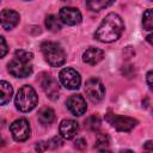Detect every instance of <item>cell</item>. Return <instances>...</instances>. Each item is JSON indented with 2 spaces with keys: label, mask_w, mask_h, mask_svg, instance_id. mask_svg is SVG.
Returning <instances> with one entry per match:
<instances>
[{
  "label": "cell",
  "mask_w": 153,
  "mask_h": 153,
  "mask_svg": "<svg viewBox=\"0 0 153 153\" xmlns=\"http://www.w3.org/2000/svg\"><path fill=\"white\" fill-rule=\"evenodd\" d=\"M61 84L68 90H76L80 87L81 78L80 74L73 68H63L59 74Z\"/></svg>",
  "instance_id": "cell-7"
},
{
  "label": "cell",
  "mask_w": 153,
  "mask_h": 153,
  "mask_svg": "<svg viewBox=\"0 0 153 153\" xmlns=\"http://www.w3.org/2000/svg\"><path fill=\"white\" fill-rule=\"evenodd\" d=\"M10 130L12 137L18 142H23L27 140L30 136V124L25 118H18L13 121L12 124L10 126Z\"/></svg>",
  "instance_id": "cell-6"
},
{
  "label": "cell",
  "mask_w": 153,
  "mask_h": 153,
  "mask_svg": "<svg viewBox=\"0 0 153 153\" xmlns=\"http://www.w3.org/2000/svg\"><path fill=\"white\" fill-rule=\"evenodd\" d=\"M0 90H1V96H0V104L1 105H5L7 104L11 98H12V94H13V88L11 86V84H8L7 81L2 80L0 82Z\"/></svg>",
  "instance_id": "cell-17"
},
{
  "label": "cell",
  "mask_w": 153,
  "mask_h": 153,
  "mask_svg": "<svg viewBox=\"0 0 153 153\" xmlns=\"http://www.w3.org/2000/svg\"><path fill=\"white\" fill-rule=\"evenodd\" d=\"M142 26L145 30H153V8L146 10L142 16Z\"/></svg>",
  "instance_id": "cell-20"
},
{
  "label": "cell",
  "mask_w": 153,
  "mask_h": 153,
  "mask_svg": "<svg viewBox=\"0 0 153 153\" xmlns=\"http://www.w3.org/2000/svg\"><path fill=\"white\" fill-rule=\"evenodd\" d=\"M37 117H38V121L43 126H49L54 122L55 120V112L49 106H43L39 109L38 114H37Z\"/></svg>",
  "instance_id": "cell-15"
},
{
  "label": "cell",
  "mask_w": 153,
  "mask_h": 153,
  "mask_svg": "<svg viewBox=\"0 0 153 153\" xmlns=\"http://www.w3.org/2000/svg\"><path fill=\"white\" fill-rule=\"evenodd\" d=\"M124 30V23L117 13H109L102 20L100 25L94 32V38L103 43H110L118 39Z\"/></svg>",
  "instance_id": "cell-1"
},
{
  "label": "cell",
  "mask_w": 153,
  "mask_h": 153,
  "mask_svg": "<svg viewBox=\"0 0 153 153\" xmlns=\"http://www.w3.org/2000/svg\"><path fill=\"white\" fill-rule=\"evenodd\" d=\"M105 120L109 124H111L112 128H115L118 131H130L137 124V121L133 117L121 116V115H116L111 112H109L105 116Z\"/></svg>",
  "instance_id": "cell-4"
},
{
  "label": "cell",
  "mask_w": 153,
  "mask_h": 153,
  "mask_svg": "<svg viewBox=\"0 0 153 153\" xmlns=\"http://www.w3.org/2000/svg\"><path fill=\"white\" fill-rule=\"evenodd\" d=\"M146 41H147L149 44H152V45H153V32H152V33H149V35L146 37Z\"/></svg>",
  "instance_id": "cell-29"
},
{
  "label": "cell",
  "mask_w": 153,
  "mask_h": 153,
  "mask_svg": "<svg viewBox=\"0 0 153 153\" xmlns=\"http://www.w3.org/2000/svg\"><path fill=\"white\" fill-rule=\"evenodd\" d=\"M48 148H49L48 141H41V142H37V145H36V151H38V152H44Z\"/></svg>",
  "instance_id": "cell-25"
},
{
  "label": "cell",
  "mask_w": 153,
  "mask_h": 153,
  "mask_svg": "<svg viewBox=\"0 0 153 153\" xmlns=\"http://www.w3.org/2000/svg\"><path fill=\"white\" fill-rule=\"evenodd\" d=\"M0 43H1V53H0V56L4 57L7 53V44H6V41H5V37L1 36L0 37Z\"/></svg>",
  "instance_id": "cell-26"
},
{
  "label": "cell",
  "mask_w": 153,
  "mask_h": 153,
  "mask_svg": "<svg viewBox=\"0 0 153 153\" xmlns=\"http://www.w3.org/2000/svg\"><path fill=\"white\" fill-rule=\"evenodd\" d=\"M0 19H1V26L5 30H11L14 26H17V24L19 23L20 16L18 12L13 11V10H2L1 14H0Z\"/></svg>",
  "instance_id": "cell-13"
},
{
  "label": "cell",
  "mask_w": 153,
  "mask_h": 153,
  "mask_svg": "<svg viewBox=\"0 0 153 153\" xmlns=\"http://www.w3.org/2000/svg\"><path fill=\"white\" fill-rule=\"evenodd\" d=\"M59 18L67 25H76L82 19L80 11L74 7H62L59 12Z\"/></svg>",
  "instance_id": "cell-10"
},
{
  "label": "cell",
  "mask_w": 153,
  "mask_h": 153,
  "mask_svg": "<svg viewBox=\"0 0 153 153\" xmlns=\"http://www.w3.org/2000/svg\"><path fill=\"white\" fill-rule=\"evenodd\" d=\"M85 127H87L90 130H93V131L98 130L99 127H100V120H99V117L96 116V115L88 117V118L85 121Z\"/></svg>",
  "instance_id": "cell-22"
},
{
  "label": "cell",
  "mask_w": 153,
  "mask_h": 153,
  "mask_svg": "<svg viewBox=\"0 0 153 153\" xmlns=\"http://www.w3.org/2000/svg\"><path fill=\"white\" fill-rule=\"evenodd\" d=\"M38 103V97L35 88L30 85H24L17 92L14 104L16 108L22 112H29L36 108Z\"/></svg>",
  "instance_id": "cell-2"
},
{
  "label": "cell",
  "mask_w": 153,
  "mask_h": 153,
  "mask_svg": "<svg viewBox=\"0 0 153 153\" xmlns=\"http://www.w3.org/2000/svg\"><path fill=\"white\" fill-rule=\"evenodd\" d=\"M67 109L74 115V116H82L86 112V102L81 94H73L71 96L66 102Z\"/></svg>",
  "instance_id": "cell-9"
},
{
  "label": "cell",
  "mask_w": 153,
  "mask_h": 153,
  "mask_svg": "<svg viewBox=\"0 0 153 153\" xmlns=\"http://www.w3.org/2000/svg\"><path fill=\"white\" fill-rule=\"evenodd\" d=\"M85 1H86V6L88 10L93 12H98V11H102L111 6L116 0H85Z\"/></svg>",
  "instance_id": "cell-16"
},
{
  "label": "cell",
  "mask_w": 153,
  "mask_h": 153,
  "mask_svg": "<svg viewBox=\"0 0 153 153\" xmlns=\"http://www.w3.org/2000/svg\"><path fill=\"white\" fill-rule=\"evenodd\" d=\"M146 80H147V84L149 86V88L153 91V71H149L146 75Z\"/></svg>",
  "instance_id": "cell-27"
},
{
  "label": "cell",
  "mask_w": 153,
  "mask_h": 153,
  "mask_svg": "<svg viewBox=\"0 0 153 153\" xmlns=\"http://www.w3.org/2000/svg\"><path fill=\"white\" fill-rule=\"evenodd\" d=\"M110 145V137L108 134H98L97 137H96V145H94V148H97L98 151H108V147Z\"/></svg>",
  "instance_id": "cell-19"
},
{
  "label": "cell",
  "mask_w": 153,
  "mask_h": 153,
  "mask_svg": "<svg viewBox=\"0 0 153 153\" xmlns=\"http://www.w3.org/2000/svg\"><path fill=\"white\" fill-rule=\"evenodd\" d=\"M41 86L43 88V91L45 92L47 97L50 98L51 100H55L59 98V93H60V87L57 81L49 74H45L43 76V79L41 80Z\"/></svg>",
  "instance_id": "cell-11"
},
{
  "label": "cell",
  "mask_w": 153,
  "mask_h": 153,
  "mask_svg": "<svg viewBox=\"0 0 153 153\" xmlns=\"http://www.w3.org/2000/svg\"><path fill=\"white\" fill-rule=\"evenodd\" d=\"M103 57H104V51L102 49L94 48V47L87 48L82 54V61L91 66L99 63L103 60Z\"/></svg>",
  "instance_id": "cell-14"
},
{
  "label": "cell",
  "mask_w": 153,
  "mask_h": 153,
  "mask_svg": "<svg viewBox=\"0 0 153 153\" xmlns=\"http://www.w3.org/2000/svg\"><path fill=\"white\" fill-rule=\"evenodd\" d=\"M74 147H75L76 149H84V148L86 147V141H85V139H82V137L76 139L75 142H74Z\"/></svg>",
  "instance_id": "cell-24"
},
{
  "label": "cell",
  "mask_w": 153,
  "mask_h": 153,
  "mask_svg": "<svg viewBox=\"0 0 153 153\" xmlns=\"http://www.w3.org/2000/svg\"><path fill=\"white\" fill-rule=\"evenodd\" d=\"M45 26H47V29H48L49 31H51V32H57V31H60V30L62 29V22H61L60 18H57V17L50 14V16H48V17L45 18Z\"/></svg>",
  "instance_id": "cell-18"
},
{
  "label": "cell",
  "mask_w": 153,
  "mask_h": 153,
  "mask_svg": "<svg viewBox=\"0 0 153 153\" xmlns=\"http://www.w3.org/2000/svg\"><path fill=\"white\" fill-rule=\"evenodd\" d=\"M14 59L22 61V62H30L32 59H33V54L31 51H27V50H24V49H19V50H16L14 53Z\"/></svg>",
  "instance_id": "cell-21"
},
{
  "label": "cell",
  "mask_w": 153,
  "mask_h": 153,
  "mask_svg": "<svg viewBox=\"0 0 153 153\" xmlns=\"http://www.w3.org/2000/svg\"><path fill=\"white\" fill-rule=\"evenodd\" d=\"M8 72L16 78H26L32 73V66L27 62H22L17 59H13L8 65Z\"/></svg>",
  "instance_id": "cell-8"
},
{
  "label": "cell",
  "mask_w": 153,
  "mask_h": 153,
  "mask_svg": "<svg viewBox=\"0 0 153 153\" xmlns=\"http://www.w3.org/2000/svg\"><path fill=\"white\" fill-rule=\"evenodd\" d=\"M145 148H146V149H151V151H153V143H152L151 141H147V142L145 143Z\"/></svg>",
  "instance_id": "cell-28"
},
{
  "label": "cell",
  "mask_w": 153,
  "mask_h": 153,
  "mask_svg": "<svg viewBox=\"0 0 153 153\" xmlns=\"http://www.w3.org/2000/svg\"><path fill=\"white\" fill-rule=\"evenodd\" d=\"M62 143H63V141H62L61 137H59V136H54V137H51L50 140H48V146H49V148H51V149H56V148L61 147Z\"/></svg>",
  "instance_id": "cell-23"
},
{
  "label": "cell",
  "mask_w": 153,
  "mask_h": 153,
  "mask_svg": "<svg viewBox=\"0 0 153 153\" xmlns=\"http://www.w3.org/2000/svg\"><path fill=\"white\" fill-rule=\"evenodd\" d=\"M78 130H79V126L74 120L66 118V120H62L60 122L59 131H60V135L66 140L73 139L76 135Z\"/></svg>",
  "instance_id": "cell-12"
},
{
  "label": "cell",
  "mask_w": 153,
  "mask_h": 153,
  "mask_svg": "<svg viewBox=\"0 0 153 153\" xmlns=\"http://www.w3.org/2000/svg\"><path fill=\"white\" fill-rule=\"evenodd\" d=\"M85 92L87 98L92 103H99L105 94V87L103 82L97 78H90L85 82Z\"/></svg>",
  "instance_id": "cell-5"
},
{
  "label": "cell",
  "mask_w": 153,
  "mask_h": 153,
  "mask_svg": "<svg viewBox=\"0 0 153 153\" xmlns=\"http://www.w3.org/2000/svg\"><path fill=\"white\" fill-rule=\"evenodd\" d=\"M45 61L51 67H60L66 62V53L62 47L55 42H43L41 45Z\"/></svg>",
  "instance_id": "cell-3"
}]
</instances>
